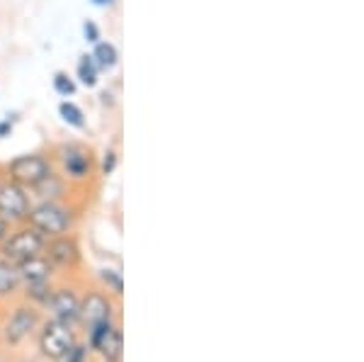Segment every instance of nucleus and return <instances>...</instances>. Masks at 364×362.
Wrapping results in <instances>:
<instances>
[{
  "label": "nucleus",
  "instance_id": "6",
  "mask_svg": "<svg viewBox=\"0 0 364 362\" xmlns=\"http://www.w3.org/2000/svg\"><path fill=\"white\" fill-rule=\"evenodd\" d=\"M5 171H8V180L22 185L25 190H32L54 173V166L42 154H25L10 161Z\"/></svg>",
  "mask_w": 364,
  "mask_h": 362
},
{
  "label": "nucleus",
  "instance_id": "11",
  "mask_svg": "<svg viewBox=\"0 0 364 362\" xmlns=\"http://www.w3.org/2000/svg\"><path fill=\"white\" fill-rule=\"evenodd\" d=\"M78 309H80V294L68 284H56L46 302L44 312H49L51 319H58L63 324L78 326Z\"/></svg>",
  "mask_w": 364,
  "mask_h": 362
},
{
  "label": "nucleus",
  "instance_id": "10",
  "mask_svg": "<svg viewBox=\"0 0 364 362\" xmlns=\"http://www.w3.org/2000/svg\"><path fill=\"white\" fill-rule=\"evenodd\" d=\"M58 156V163H61V171H63V178L66 180H87L92 173V156L90 151L83 149L78 144H66L56 151Z\"/></svg>",
  "mask_w": 364,
  "mask_h": 362
},
{
  "label": "nucleus",
  "instance_id": "9",
  "mask_svg": "<svg viewBox=\"0 0 364 362\" xmlns=\"http://www.w3.org/2000/svg\"><path fill=\"white\" fill-rule=\"evenodd\" d=\"M44 255L51 260V265H54L56 270H66V272L80 267V262H83L80 243L75 241V236H70V233H61V236L46 238Z\"/></svg>",
  "mask_w": 364,
  "mask_h": 362
},
{
  "label": "nucleus",
  "instance_id": "16",
  "mask_svg": "<svg viewBox=\"0 0 364 362\" xmlns=\"http://www.w3.org/2000/svg\"><path fill=\"white\" fill-rule=\"evenodd\" d=\"M92 58H95L97 68H114L117 66V46L109 44V42H97L95 44V51H92Z\"/></svg>",
  "mask_w": 364,
  "mask_h": 362
},
{
  "label": "nucleus",
  "instance_id": "8",
  "mask_svg": "<svg viewBox=\"0 0 364 362\" xmlns=\"http://www.w3.org/2000/svg\"><path fill=\"white\" fill-rule=\"evenodd\" d=\"M32 209L27 190L13 180H0V219L8 224H25L27 214Z\"/></svg>",
  "mask_w": 364,
  "mask_h": 362
},
{
  "label": "nucleus",
  "instance_id": "3",
  "mask_svg": "<svg viewBox=\"0 0 364 362\" xmlns=\"http://www.w3.org/2000/svg\"><path fill=\"white\" fill-rule=\"evenodd\" d=\"M39 324H42V309L29 304V302H22L17 304L13 312L8 314V319L0 326V338L8 348H17L37 334Z\"/></svg>",
  "mask_w": 364,
  "mask_h": 362
},
{
  "label": "nucleus",
  "instance_id": "2",
  "mask_svg": "<svg viewBox=\"0 0 364 362\" xmlns=\"http://www.w3.org/2000/svg\"><path fill=\"white\" fill-rule=\"evenodd\" d=\"M27 224L34 226L37 231H42L46 238L61 236V233H68L73 229V212L61 202L39 200L37 204H32V209H29Z\"/></svg>",
  "mask_w": 364,
  "mask_h": 362
},
{
  "label": "nucleus",
  "instance_id": "5",
  "mask_svg": "<svg viewBox=\"0 0 364 362\" xmlns=\"http://www.w3.org/2000/svg\"><path fill=\"white\" fill-rule=\"evenodd\" d=\"M114 302L109 297V292L105 289H87L83 297H80V309H78V326L90 334V331L100 329V326L109 324V321H117L114 319Z\"/></svg>",
  "mask_w": 364,
  "mask_h": 362
},
{
  "label": "nucleus",
  "instance_id": "14",
  "mask_svg": "<svg viewBox=\"0 0 364 362\" xmlns=\"http://www.w3.org/2000/svg\"><path fill=\"white\" fill-rule=\"evenodd\" d=\"M54 280H44V282H32V284H22V292L20 294L25 297V302H29V304L44 309L46 302H49L51 292H54Z\"/></svg>",
  "mask_w": 364,
  "mask_h": 362
},
{
  "label": "nucleus",
  "instance_id": "21",
  "mask_svg": "<svg viewBox=\"0 0 364 362\" xmlns=\"http://www.w3.org/2000/svg\"><path fill=\"white\" fill-rule=\"evenodd\" d=\"M54 90L58 92V95H73L75 92V83L68 78L66 73H56V78H54Z\"/></svg>",
  "mask_w": 364,
  "mask_h": 362
},
{
  "label": "nucleus",
  "instance_id": "22",
  "mask_svg": "<svg viewBox=\"0 0 364 362\" xmlns=\"http://www.w3.org/2000/svg\"><path fill=\"white\" fill-rule=\"evenodd\" d=\"M83 34H85V39H87L90 44H97V42H100V29H97L95 22L87 20L85 25H83Z\"/></svg>",
  "mask_w": 364,
  "mask_h": 362
},
{
  "label": "nucleus",
  "instance_id": "23",
  "mask_svg": "<svg viewBox=\"0 0 364 362\" xmlns=\"http://www.w3.org/2000/svg\"><path fill=\"white\" fill-rule=\"evenodd\" d=\"M114 166H117V154H114L112 149H109L107 154H105V161H102V173L109 175V173L114 171Z\"/></svg>",
  "mask_w": 364,
  "mask_h": 362
},
{
  "label": "nucleus",
  "instance_id": "12",
  "mask_svg": "<svg viewBox=\"0 0 364 362\" xmlns=\"http://www.w3.org/2000/svg\"><path fill=\"white\" fill-rule=\"evenodd\" d=\"M17 270H20L22 284H32V282H44V280H54L56 267L51 265V260L44 253H37L32 258L17 262Z\"/></svg>",
  "mask_w": 364,
  "mask_h": 362
},
{
  "label": "nucleus",
  "instance_id": "24",
  "mask_svg": "<svg viewBox=\"0 0 364 362\" xmlns=\"http://www.w3.org/2000/svg\"><path fill=\"white\" fill-rule=\"evenodd\" d=\"M10 226H13V224H8V221H5V219H0V243H3L5 238H8Z\"/></svg>",
  "mask_w": 364,
  "mask_h": 362
},
{
  "label": "nucleus",
  "instance_id": "4",
  "mask_svg": "<svg viewBox=\"0 0 364 362\" xmlns=\"http://www.w3.org/2000/svg\"><path fill=\"white\" fill-rule=\"evenodd\" d=\"M44 246H46L44 233L37 231L34 226H29L25 221V224H20L15 231L10 229L8 238L0 243V258L20 262V260L32 258V255H37V253H44Z\"/></svg>",
  "mask_w": 364,
  "mask_h": 362
},
{
  "label": "nucleus",
  "instance_id": "25",
  "mask_svg": "<svg viewBox=\"0 0 364 362\" xmlns=\"http://www.w3.org/2000/svg\"><path fill=\"white\" fill-rule=\"evenodd\" d=\"M10 129H13V122H10V119L0 122V137H3V134H8Z\"/></svg>",
  "mask_w": 364,
  "mask_h": 362
},
{
  "label": "nucleus",
  "instance_id": "15",
  "mask_svg": "<svg viewBox=\"0 0 364 362\" xmlns=\"http://www.w3.org/2000/svg\"><path fill=\"white\" fill-rule=\"evenodd\" d=\"M32 190L37 192L39 200H54V202H58L63 195H66V178H63V175L51 173L49 178L42 180V183H39L37 188H32Z\"/></svg>",
  "mask_w": 364,
  "mask_h": 362
},
{
  "label": "nucleus",
  "instance_id": "1",
  "mask_svg": "<svg viewBox=\"0 0 364 362\" xmlns=\"http://www.w3.org/2000/svg\"><path fill=\"white\" fill-rule=\"evenodd\" d=\"M78 326L63 324L58 319H42L37 329V348H39V358L44 362H58L63 355L68 353L70 348L78 341V334H75Z\"/></svg>",
  "mask_w": 364,
  "mask_h": 362
},
{
  "label": "nucleus",
  "instance_id": "13",
  "mask_svg": "<svg viewBox=\"0 0 364 362\" xmlns=\"http://www.w3.org/2000/svg\"><path fill=\"white\" fill-rule=\"evenodd\" d=\"M22 292V277L17 270V262L0 258V302L15 299Z\"/></svg>",
  "mask_w": 364,
  "mask_h": 362
},
{
  "label": "nucleus",
  "instance_id": "27",
  "mask_svg": "<svg viewBox=\"0 0 364 362\" xmlns=\"http://www.w3.org/2000/svg\"><path fill=\"white\" fill-rule=\"evenodd\" d=\"M25 362H37V360H25Z\"/></svg>",
  "mask_w": 364,
  "mask_h": 362
},
{
  "label": "nucleus",
  "instance_id": "26",
  "mask_svg": "<svg viewBox=\"0 0 364 362\" xmlns=\"http://www.w3.org/2000/svg\"><path fill=\"white\" fill-rule=\"evenodd\" d=\"M95 5H100V8H107V5H112L114 0H92Z\"/></svg>",
  "mask_w": 364,
  "mask_h": 362
},
{
  "label": "nucleus",
  "instance_id": "18",
  "mask_svg": "<svg viewBox=\"0 0 364 362\" xmlns=\"http://www.w3.org/2000/svg\"><path fill=\"white\" fill-rule=\"evenodd\" d=\"M58 115L63 117V122H68L70 127H75V129H83V127H85V115H83V110H80L78 105L61 102V105H58Z\"/></svg>",
  "mask_w": 364,
  "mask_h": 362
},
{
  "label": "nucleus",
  "instance_id": "20",
  "mask_svg": "<svg viewBox=\"0 0 364 362\" xmlns=\"http://www.w3.org/2000/svg\"><path fill=\"white\" fill-rule=\"evenodd\" d=\"M87 360H90V348H87V343L75 341V346L70 348L58 362H87Z\"/></svg>",
  "mask_w": 364,
  "mask_h": 362
},
{
  "label": "nucleus",
  "instance_id": "19",
  "mask_svg": "<svg viewBox=\"0 0 364 362\" xmlns=\"http://www.w3.org/2000/svg\"><path fill=\"white\" fill-rule=\"evenodd\" d=\"M100 280H102V289L112 292L114 297H122V289H124V280L117 270H100Z\"/></svg>",
  "mask_w": 364,
  "mask_h": 362
},
{
  "label": "nucleus",
  "instance_id": "17",
  "mask_svg": "<svg viewBox=\"0 0 364 362\" xmlns=\"http://www.w3.org/2000/svg\"><path fill=\"white\" fill-rule=\"evenodd\" d=\"M75 73H78L80 83H83L85 87H92L97 83V63H95V58H92V56H80Z\"/></svg>",
  "mask_w": 364,
  "mask_h": 362
},
{
  "label": "nucleus",
  "instance_id": "7",
  "mask_svg": "<svg viewBox=\"0 0 364 362\" xmlns=\"http://www.w3.org/2000/svg\"><path fill=\"white\" fill-rule=\"evenodd\" d=\"M85 343L90 350H95L102 362H122L124 358V334L117 321H109V324L90 331Z\"/></svg>",
  "mask_w": 364,
  "mask_h": 362
}]
</instances>
